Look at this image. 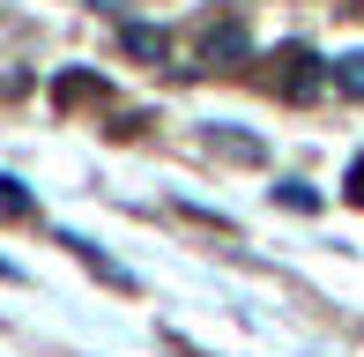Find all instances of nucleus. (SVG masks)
<instances>
[{
  "mask_svg": "<svg viewBox=\"0 0 364 357\" xmlns=\"http://www.w3.org/2000/svg\"><path fill=\"white\" fill-rule=\"evenodd\" d=\"M201 60H208V68H230V60H245V23H238V15H216V23L201 30Z\"/></svg>",
  "mask_w": 364,
  "mask_h": 357,
  "instance_id": "f257e3e1",
  "label": "nucleus"
},
{
  "mask_svg": "<svg viewBox=\"0 0 364 357\" xmlns=\"http://www.w3.org/2000/svg\"><path fill=\"white\" fill-rule=\"evenodd\" d=\"M275 68H283V97H312V90L327 82V75H320V60H312L305 45H283V60H275Z\"/></svg>",
  "mask_w": 364,
  "mask_h": 357,
  "instance_id": "f03ea898",
  "label": "nucleus"
},
{
  "mask_svg": "<svg viewBox=\"0 0 364 357\" xmlns=\"http://www.w3.org/2000/svg\"><path fill=\"white\" fill-rule=\"evenodd\" d=\"M327 82H335L342 97H364V53H342V60H335V75H327Z\"/></svg>",
  "mask_w": 364,
  "mask_h": 357,
  "instance_id": "7ed1b4c3",
  "label": "nucleus"
},
{
  "mask_svg": "<svg viewBox=\"0 0 364 357\" xmlns=\"http://www.w3.org/2000/svg\"><path fill=\"white\" fill-rule=\"evenodd\" d=\"M275 201H283V208H320V193H312L305 178H290V186H275Z\"/></svg>",
  "mask_w": 364,
  "mask_h": 357,
  "instance_id": "20e7f679",
  "label": "nucleus"
},
{
  "mask_svg": "<svg viewBox=\"0 0 364 357\" xmlns=\"http://www.w3.org/2000/svg\"><path fill=\"white\" fill-rule=\"evenodd\" d=\"M127 45L149 53V60H164V30H141V23H134V30H127Z\"/></svg>",
  "mask_w": 364,
  "mask_h": 357,
  "instance_id": "39448f33",
  "label": "nucleus"
},
{
  "mask_svg": "<svg viewBox=\"0 0 364 357\" xmlns=\"http://www.w3.org/2000/svg\"><path fill=\"white\" fill-rule=\"evenodd\" d=\"M342 193H350V208H364V156L350 164V178H342Z\"/></svg>",
  "mask_w": 364,
  "mask_h": 357,
  "instance_id": "423d86ee",
  "label": "nucleus"
},
{
  "mask_svg": "<svg viewBox=\"0 0 364 357\" xmlns=\"http://www.w3.org/2000/svg\"><path fill=\"white\" fill-rule=\"evenodd\" d=\"M8 275H15V268H8V261H0V283H8Z\"/></svg>",
  "mask_w": 364,
  "mask_h": 357,
  "instance_id": "0eeeda50",
  "label": "nucleus"
}]
</instances>
